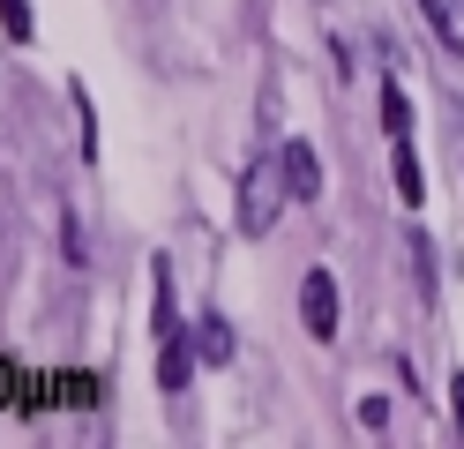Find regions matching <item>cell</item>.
I'll list each match as a JSON object with an SVG mask.
<instances>
[{
	"label": "cell",
	"instance_id": "obj_7",
	"mask_svg": "<svg viewBox=\"0 0 464 449\" xmlns=\"http://www.w3.org/2000/svg\"><path fill=\"white\" fill-rule=\"evenodd\" d=\"M420 8H427V23H434V38L464 60V0H420Z\"/></svg>",
	"mask_w": 464,
	"mask_h": 449
},
{
	"label": "cell",
	"instance_id": "obj_13",
	"mask_svg": "<svg viewBox=\"0 0 464 449\" xmlns=\"http://www.w3.org/2000/svg\"><path fill=\"white\" fill-rule=\"evenodd\" d=\"M450 419H457V442H464V375H450Z\"/></svg>",
	"mask_w": 464,
	"mask_h": 449
},
{
	"label": "cell",
	"instance_id": "obj_9",
	"mask_svg": "<svg viewBox=\"0 0 464 449\" xmlns=\"http://www.w3.org/2000/svg\"><path fill=\"white\" fill-rule=\"evenodd\" d=\"M0 30H8L15 45H31V38H38V23H31V0H0Z\"/></svg>",
	"mask_w": 464,
	"mask_h": 449
},
{
	"label": "cell",
	"instance_id": "obj_1",
	"mask_svg": "<svg viewBox=\"0 0 464 449\" xmlns=\"http://www.w3.org/2000/svg\"><path fill=\"white\" fill-rule=\"evenodd\" d=\"M150 329H158V389L180 397L202 367V352H195V329L180 322V307H172V262L165 255L150 262Z\"/></svg>",
	"mask_w": 464,
	"mask_h": 449
},
{
	"label": "cell",
	"instance_id": "obj_6",
	"mask_svg": "<svg viewBox=\"0 0 464 449\" xmlns=\"http://www.w3.org/2000/svg\"><path fill=\"white\" fill-rule=\"evenodd\" d=\"M195 352H202V367H225V359H232V322L218 307L195 315Z\"/></svg>",
	"mask_w": 464,
	"mask_h": 449
},
{
	"label": "cell",
	"instance_id": "obj_12",
	"mask_svg": "<svg viewBox=\"0 0 464 449\" xmlns=\"http://www.w3.org/2000/svg\"><path fill=\"white\" fill-rule=\"evenodd\" d=\"M61 248H68V262H91V239H82L75 218H61Z\"/></svg>",
	"mask_w": 464,
	"mask_h": 449
},
{
	"label": "cell",
	"instance_id": "obj_3",
	"mask_svg": "<svg viewBox=\"0 0 464 449\" xmlns=\"http://www.w3.org/2000/svg\"><path fill=\"white\" fill-rule=\"evenodd\" d=\"M300 322H307L314 345L337 337V278H330V269H307V285H300Z\"/></svg>",
	"mask_w": 464,
	"mask_h": 449
},
{
	"label": "cell",
	"instance_id": "obj_4",
	"mask_svg": "<svg viewBox=\"0 0 464 449\" xmlns=\"http://www.w3.org/2000/svg\"><path fill=\"white\" fill-rule=\"evenodd\" d=\"M277 165H285V188H293V202H314V195H323V158H314V142L285 135V142H277Z\"/></svg>",
	"mask_w": 464,
	"mask_h": 449
},
{
	"label": "cell",
	"instance_id": "obj_10",
	"mask_svg": "<svg viewBox=\"0 0 464 449\" xmlns=\"http://www.w3.org/2000/svg\"><path fill=\"white\" fill-rule=\"evenodd\" d=\"M412 278H420V292H434V255H427V232H412Z\"/></svg>",
	"mask_w": 464,
	"mask_h": 449
},
{
	"label": "cell",
	"instance_id": "obj_11",
	"mask_svg": "<svg viewBox=\"0 0 464 449\" xmlns=\"http://www.w3.org/2000/svg\"><path fill=\"white\" fill-rule=\"evenodd\" d=\"M360 427H367V434H390V397H367V405H360Z\"/></svg>",
	"mask_w": 464,
	"mask_h": 449
},
{
	"label": "cell",
	"instance_id": "obj_5",
	"mask_svg": "<svg viewBox=\"0 0 464 449\" xmlns=\"http://www.w3.org/2000/svg\"><path fill=\"white\" fill-rule=\"evenodd\" d=\"M390 180H397V195L404 202H427V180H420V150H412V135H390Z\"/></svg>",
	"mask_w": 464,
	"mask_h": 449
},
{
	"label": "cell",
	"instance_id": "obj_2",
	"mask_svg": "<svg viewBox=\"0 0 464 449\" xmlns=\"http://www.w3.org/2000/svg\"><path fill=\"white\" fill-rule=\"evenodd\" d=\"M285 202H293V188H285V165H277V158H255L247 180H240V232H247V239L277 232Z\"/></svg>",
	"mask_w": 464,
	"mask_h": 449
},
{
	"label": "cell",
	"instance_id": "obj_8",
	"mask_svg": "<svg viewBox=\"0 0 464 449\" xmlns=\"http://www.w3.org/2000/svg\"><path fill=\"white\" fill-rule=\"evenodd\" d=\"M382 128H390V135H412V98L397 90V75L382 83Z\"/></svg>",
	"mask_w": 464,
	"mask_h": 449
}]
</instances>
